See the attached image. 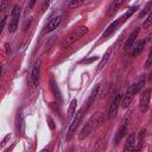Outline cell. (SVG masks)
<instances>
[{"label":"cell","mask_w":152,"mask_h":152,"mask_svg":"<svg viewBox=\"0 0 152 152\" xmlns=\"http://www.w3.org/2000/svg\"><path fill=\"white\" fill-rule=\"evenodd\" d=\"M103 120H104V116H103V114H102L101 112H96L95 114H93V115L89 118V120L86 122V125L82 127L78 138H80L81 140L86 139L90 133H93L97 127L101 126V124L103 122Z\"/></svg>","instance_id":"obj_1"},{"label":"cell","mask_w":152,"mask_h":152,"mask_svg":"<svg viewBox=\"0 0 152 152\" xmlns=\"http://www.w3.org/2000/svg\"><path fill=\"white\" fill-rule=\"evenodd\" d=\"M87 32H88V27H87V26H80V27H76L75 30H72V31H71V32L63 39V42H62V44H61V48L65 49V48L70 46L72 43H75V42L78 40L80 38H82Z\"/></svg>","instance_id":"obj_2"},{"label":"cell","mask_w":152,"mask_h":152,"mask_svg":"<svg viewBox=\"0 0 152 152\" xmlns=\"http://www.w3.org/2000/svg\"><path fill=\"white\" fill-rule=\"evenodd\" d=\"M84 110H86L84 107H82V108H80V109L76 112V114L74 115L72 121H71V124H70V126H69V129H68V132H66V140H70V139L72 138L74 133L76 132V128L80 126V124H81V121H82V119H83Z\"/></svg>","instance_id":"obj_3"},{"label":"cell","mask_w":152,"mask_h":152,"mask_svg":"<svg viewBox=\"0 0 152 152\" xmlns=\"http://www.w3.org/2000/svg\"><path fill=\"white\" fill-rule=\"evenodd\" d=\"M19 19H20V7H19V5L14 4L12 6L10 23H8V32L10 33H14L17 31L18 24H19Z\"/></svg>","instance_id":"obj_4"},{"label":"cell","mask_w":152,"mask_h":152,"mask_svg":"<svg viewBox=\"0 0 152 152\" xmlns=\"http://www.w3.org/2000/svg\"><path fill=\"white\" fill-rule=\"evenodd\" d=\"M120 104H121V95L119 93H116L114 95V97L112 99V102H110L109 108H108V119H114L116 116Z\"/></svg>","instance_id":"obj_5"},{"label":"cell","mask_w":152,"mask_h":152,"mask_svg":"<svg viewBox=\"0 0 152 152\" xmlns=\"http://www.w3.org/2000/svg\"><path fill=\"white\" fill-rule=\"evenodd\" d=\"M151 94H152V89H146L142 91V94L140 95L139 99V108L142 113L147 112L148 106H150V100H151Z\"/></svg>","instance_id":"obj_6"},{"label":"cell","mask_w":152,"mask_h":152,"mask_svg":"<svg viewBox=\"0 0 152 152\" xmlns=\"http://www.w3.org/2000/svg\"><path fill=\"white\" fill-rule=\"evenodd\" d=\"M40 69H42V61L38 59L33 66H32V71H31V82L33 86H38L39 83V77H40Z\"/></svg>","instance_id":"obj_7"},{"label":"cell","mask_w":152,"mask_h":152,"mask_svg":"<svg viewBox=\"0 0 152 152\" xmlns=\"http://www.w3.org/2000/svg\"><path fill=\"white\" fill-rule=\"evenodd\" d=\"M61 23H62V17H61V15H55V17H52V18L49 20V23L46 24V26H45V32H46V33H50V32L55 31V30L61 25Z\"/></svg>","instance_id":"obj_8"},{"label":"cell","mask_w":152,"mask_h":152,"mask_svg":"<svg viewBox=\"0 0 152 152\" xmlns=\"http://www.w3.org/2000/svg\"><path fill=\"white\" fill-rule=\"evenodd\" d=\"M146 80H147V77H146V75H141L133 84H131L129 86V90L132 91V94L133 95H135L142 87H144V84H145V82H146Z\"/></svg>","instance_id":"obj_9"},{"label":"cell","mask_w":152,"mask_h":152,"mask_svg":"<svg viewBox=\"0 0 152 152\" xmlns=\"http://www.w3.org/2000/svg\"><path fill=\"white\" fill-rule=\"evenodd\" d=\"M127 131H128V124H127V121H125L124 125H121V127H120V128L118 129V132L115 133L114 139H113V144H114V145H118V144L120 142V140L126 135Z\"/></svg>","instance_id":"obj_10"},{"label":"cell","mask_w":152,"mask_h":152,"mask_svg":"<svg viewBox=\"0 0 152 152\" xmlns=\"http://www.w3.org/2000/svg\"><path fill=\"white\" fill-rule=\"evenodd\" d=\"M122 23H124V20H122L121 18H119V19L114 20L113 23H110V24L108 25V27L104 30V32L102 33V37H103V38H107L108 36H110V34H112V33H113V32H114V31H115Z\"/></svg>","instance_id":"obj_11"},{"label":"cell","mask_w":152,"mask_h":152,"mask_svg":"<svg viewBox=\"0 0 152 152\" xmlns=\"http://www.w3.org/2000/svg\"><path fill=\"white\" fill-rule=\"evenodd\" d=\"M139 31H140V28H139V27H138V28H135V30L129 34V37L126 39L125 45H124V50H125V51H128V50L134 45V42H135V39H137L138 34H139Z\"/></svg>","instance_id":"obj_12"},{"label":"cell","mask_w":152,"mask_h":152,"mask_svg":"<svg viewBox=\"0 0 152 152\" xmlns=\"http://www.w3.org/2000/svg\"><path fill=\"white\" fill-rule=\"evenodd\" d=\"M99 86H95L94 88H93V90H91V93L89 94V97H88V100H87V102H86V106H84V109H86V112L91 107V104L94 103V101H95V99H96V96H97V93H99Z\"/></svg>","instance_id":"obj_13"},{"label":"cell","mask_w":152,"mask_h":152,"mask_svg":"<svg viewBox=\"0 0 152 152\" xmlns=\"http://www.w3.org/2000/svg\"><path fill=\"white\" fill-rule=\"evenodd\" d=\"M135 141H137V138H135V134L134 133H131L126 140V144H125V147H124V152H131L134 146H135Z\"/></svg>","instance_id":"obj_14"},{"label":"cell","mask_w":152,"mask_h":152,"mask_svg":"<svg viewBox=\"0 0 152 152\" xmlns=\"http://www.w3.org/2000/svg\"><path fill=\"white\" fill-rule=\"evenodd\" d=\"M146 40H147V39H144V40H139L138 43H135V44L132 46L133 49H132V53H131V55H132L133 57H135V56H138L139 53H141V51H142V50H144V48H145Z\"/></svg>","instance_id":"obj_15"},{"label":"cell","mask_w":152,"mask_h":152,"mask_svg":"<svg viewBox=\"0 0 152 152\" xmlns=\"http://www.w3.org/2000/svg\"><path fill=\"white\" fill-rule=\"evenodd\" d=\"M133 94H132V91L129 90V88L127 89V91L124 94V97H122V100H121V106L124 107V108H128L129 107V104H131V102H132V100H133Z\"/></svg>","instance_id":"obj_16"},{"label":"cell","mask_w":152,"mask_h":152,"mask_svg":"<svg viewBox=\"0 0 152 152\" xmlns=\"http://www.w3.org/2000/svg\"><path fill=\"white\" fill-rule=\"evenodd\" d=\"M113 48H114V46H112V48L103 55V57L101 58V61H100V63H99V65H97V71L102 70V69L104 68V65L107 64V62H108V59H109V57H110V55H112V50H113Z\"/></svg>","instance_id":"obj_17"},{"label":"cell","mask_w":152,"mask_h":152,"mask_svg":"<svg viewBox=\"0 0 152 152\" xmlns=\"http://www.w3.org/2000/svg\"><path fill=\"white\" fill-rule=\"evenodd\" d=\"M144 129H141L140 131V133H139V137H138V139H137V141H135V146H134V148L131 151V152H140V150H141V147H142V135H144Z\"/></svg>","instance_id":"obj_18"},{"label":"cell","mask_w":152,"mask_h":152,"mask_svg":"<svg viewBox=\"0 0 152 152\" xmlns=\"http://www.w3.org/2000/svg\"><path fill=\"white\" fill-rule=\"evenodd\" d=\"M76 104H77V100L74 99L71 100L70 102V106H69V109H68V118H74V115L76 114Z\"/></svg>","instance_id":"obj_19"},{"label":"cell","mask_w":152,"mask_h":152,"mask_svg":"<svg viewBox=\"0 0 152 152\" xmlns=\"http://www.w3.org/2000/svg\"><path fill=\"white\" fill-rule=\"evenodd\" d=\"M151 11H152V1H148V2L145 5V7L140 11V13L138 14V17H139V18H142V17H145V15H146L148 12H151Z\"/></svg>","instance_id":"obj_20"},{"label":"cell","mask_w":152,"mask_h":152,"mask_svg":"<svg viewBox=\"0 0 152 152\" xmlns=\"http://www.w3.org/2000/svg\"><path fill=\"white\" fill-rule=\"evenodd\" d=\"M137 10H138V6H133V7H131V8H129V10H128V11H127L122 17H121V19H122L124 21H126V19H127V18H129L131 15H133V14L137 12Z\"/></svg>","instance_id":"obj_21"},{"label":"cell","mask_w":152,"mask_h":152,"mask_svg":"<svg viewBox=\"0 0 152 152\" xmlns=\"http://www.w3.org/2000/svg\"><path fill=\"white\" fill-rule=\"evenodd\" d=\"M124 4V1H114L110 6H109V11H108V14H112L113 12H115L116 11V8L120 6V5H122Z\"/></svg>","instance_id":"obj_22"},{"label":"cell","mask_w":152,"mask_h":152,"mask_svg":"<svg viewBox=\"0 0 152 152\" xmlns=\"http://www.w3.org/2000/svg\"><path fill=\"white\" fill-rule=\"evenodd\" d=\"M151 25H152V11L148 13L147 18L145 19V21H144V24H142V27H144V28H147V27L151 26Z\"/></svg>","instance_id":"obj_23"},{"label":"cell","mask_w":152,"mask_h":152,"mask_svg":"<svg viewBox=\"0 0 152 152\" xmlns=\"http://www.w3.org/2000/svg\"><path fill=\"white\" fill-rule=\"evenodd\" d=\"M151 65H152V48H151V50H150V53H148L147 59H146V63H145V66H146V68H150Z\"/></svg>","instance_id":"obj_24"},{"label":"cell","mask_w":152,"mask_h":152,"mask_svg":"<svg viewBox=\"0 0 152 152\" xmlns=\"http://www.w3.org/2000/svg\"><path fill=\"white\" fill-rule=\"evenodd\" d=\"M96 59H97V57L94 56V57H91V58H89V59H82L81 63H86V64H88V63H91V62H94V61H96Z\"/></svg>","instance_id":"obj_25"},{"label":"cell","mask_w":152,"mask_h":152,"mask_svg":"<svg viewBox=\"0 0 152 152\" xmlns=\"http://www.w3.org/2000/svg\"><path fill=\"white\" fill-rule=\"evenodd\" d=\"M5 24H6V15H4V17H2V19H1V26H0V33L2 32V30H4V27H5Z\"/></svg>","instance_id":"obj_26"},{"label":"cell","mask_w":152,"mask_h":152,"mask_svg":"<svg viewBox=\"0 0 152 152\" xmlns=\"http://www.w3.org/2000/svg\"><path fill=\"white\" fill-rule=\"evenodd\" d=\"M10 138H11V134H7V135H6V137L2 139V142H1V146H2V147H4V146L7 144V141L10 140Z\"/></svg>","instance_id":"obj_27"},{"label":"cell","mask_w":152,"mask_h":152,"mask_svg":"<svg viewBox=\"0 0 152 152\" xmlns=\"http://www.w3.org/2000/svg\"><path fill=\"white\" fill-rule=\"evenodd\" d=\"M82 4H83L82 1H72V2H70V4H69V6H71V7H77V6L82 5Z\"/></svg>","instance_id":"obj_28"},{"label":"cell","mask_w":152,"mask_h":152,"mask_svg":"<svg viewBox=\"0 0 152 152\" xmlns=\"http://www.w3.org/2000/svg\"><path fill=\"white\" fill-rule=\"evenodd\" d=\"M48 120H49V122H50V124H49V125H50V127L53 129V128H55V126H53V121H52L50 118H48Z\"/></svg>","instance_id":"obj_29"},{"label":"cell","mask_w":152,"mask_h":152,"mask_svg":"<svg viewBox=\"0 0 152 152\" xmlns=\"http://www.w3.org/2000/svg\"><path fill=\"white\" fill-rule=\"evenodd\" d=\"M40 152H50V150H46V148H44V150H42Z\"/></svg>","instance_id":"obj_30"},{"label":"cell","mask_w":152,"mask_h":152,"mask_svg":"<svg viewBox=\"0 0 152 152\" xmlns=\"http://www.w3.org/2000/svg\"><path fill=\"white\" fill-rule=\"evenodd\" d=\"M150 78H152V72H151V76H150Z\"/></svg>","instance_id":"obj_31"}]
</instances>
